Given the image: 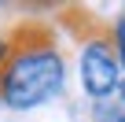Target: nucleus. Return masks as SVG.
Masks as SVG:
<instances>
[{
    "instance_id": "39448f33",
    "label": "nucleus",
    "mask_w": 125,
    "mask_h": 122,
    "mask_svg": "<svg viewBox=\"0 0 125 122\" xmlns=\"http://www.w3.org/2000/svg\"><path fill=\"white\" fill-rule=\"evenodd\" d=\"M114 122H125V111H121V115H118V118H114Z\"/></svg>"
},
{
    "instance_id": "f257e3e1",
    "label": "nucleus",
    "mask_w": 125,
    "mask_h": 122,
    "mask_svg": "<svg viewBox=\"0 0 125 122\" xmlns=\"http://www.w3.org/2000/svg\"><path fill=\"white\" fill-rule=\"evenodd\" d=\"M0 37V104L11 111H33L55 100L66 85V55L55 26L44 19H19Z\"/></svg>"
},
{
    "instance_id": "f03ea898",
    "label": "nucleus",
    "mask_w": 125,
    "mask_h": 122,
    "mask_svg": "<svg viewBox=\"0 0 125 122\" xmlns=\"http://www.w3.org/2000/svg\"><path fill=\"white\" fill-rule=\"evenodd\" d=\"M59 22H62V30L81 44V85H85V93L103 104L121 85V63H118V52H114L110 22L96 19L81 4L59 8Z\"/></svg>"
},
{
    "instance_id": "20e7f679",
    "label": "nucleus",
    "mask_w": 125,
    "mask_h": 122,
    "mask_svg": "<svg viewBox=\"0 0 125 122\" xmlns=\"http://www.w3.org/2000/svg\"><path fill=\"white\" fill-rule=\"evenodd\" d=\"M118 96H121V104H125V78H121V85H118Z\"/></svg>"
},
{
    "instance_id": "7ed1b4c3",
    "label": "nucleus",
    "mask_w": 125,
    "mask_h": 122,
    "mask_svg": "<svg viewBox=\"0 0 125 122\" xmlns=\"http://www.w3.org/2000/svg\"><path fill=\"white\" fill-rule=\"evenodd\" d=\"M110 37H114V52H118V63L125 70V15H118L110 22Z\"/></svg>"
}]
</instances>
